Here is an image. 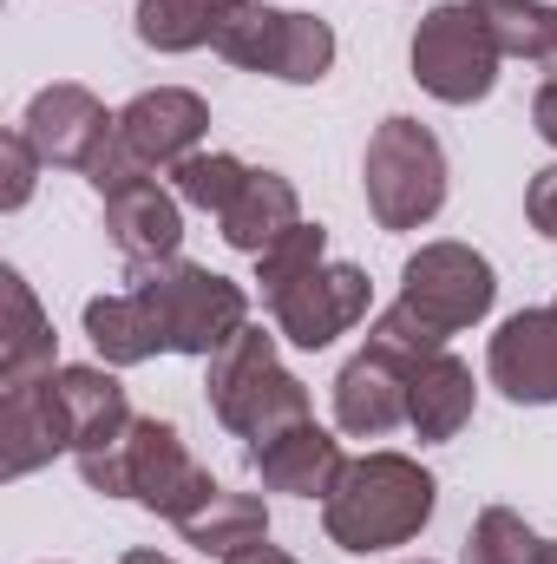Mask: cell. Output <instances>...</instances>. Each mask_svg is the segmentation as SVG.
I'll return each instance as SVG.
<instances>
[{"label":"cell","instance_id":"obj_1","mask_svg":"<svg viewBox=\"0 0 557 564\" xmlns=\"http://www.w3.org/2000/svg\"><path fill=\"white\" fill-rule=\"evenodd\" d=\"M439 506L433 473L407 453H361L341 466L335 492L321 499V525L341 552H394L414 545Z\"/></svg>","mask_w":557,"mask_h":564},{"label":"cell","instance_id":"obj_2","mask_svg":"<svg viewBox=\"0 0 557 564\" xmlns=\"http://www.w3.org/2000/svg\"><path fill=\"white\" fill-rule=\"evenodd\" d=\"M132 295L151 308V328H157V348L164 355H217L230 335L250 328V295L243 282L217 276L204 263H132Z\"/></svg>","mask_w":557,"mask_h":564},{"label":"cell","instance_id":"obj_3","mask_svg":"<svg viewBox=\"0 0 557 564\" xmlns=\"http://www.w3.org/2000/svg\"><path fill=\"white\" fill-rule=\"evenodd\" d=\"M210 414L230 433H243L250 446L276 440L282 426L315 421L308 388L276 361V335H263L256 322L210 355Z\"/></svg>","mask_w":557,"mask_h":564},{"label":"cell","instance_id":"obj_4","mask_svg":"<svg viewBox=\"0 0 557 564\" xmlns=\"http://www.w3.org/2000/svg\"><path fill=\"white\" fill-rule=\"evenodd\" d=\"M361 184L381 230H419L446 204V151L419 119H381L361 158Z\"/></svg>","mask_w":557,"mask_h":564},{"label":"cell","instance_id":"obj_5","mask_svg":"<svg viewBox=\"0 0 557 564\" xmlns=\"http://www.w3.org/2000/svg\"><path fill=\"white\" fill-rule=\"evenodd\" d=\"M210 46H217L230 66L270 73V79H288V86H315V79L335 66V26H328L321 13L263 7V0L230 7V20L217 26Z\"/></svg>","mask_w":557,"mask_h":564},{"label":"cell","instance_id":"obj_6","mask_svg":"<svg viewBox=\"0 0 557 564\" xmlns=\"http://www.w3.org/2000/svg\"><path fill=\"white\" fill-rule=\"evenodd\" d=\"M492 295H499L492 263L472 243H426L419 257H407V270H401V302L394 308L414 322L433 348H446L459 328L485 322Z\"/></svg>","mask_w":557,"mask_h":564},{"label":"cell","instance_id":"obj_7","mask_svg":"<svg viewBox=\"0 0 557 564\" xmlns=\"http://www.w3.org/2000/svg\"><path fill=\"white\" fill-rule=\"evenodd\" d=\"M499 46L485 33V20L472 13V0H439L414 33V79L439 106H472L492 93L499 79Z\"/></svg>","mask_w":557,"mask_h":564},{"label":"cell","instance_id":"obj_8","mask_svg":"<svg viewBox=\"0 0 557 564\" xmlns=\"http://www.w3.org/2000/svg\"><path fill=\"white\" fill-rule=\"evenodd\" d=\"M217 479L197 466V453L184 446V433L171 421H132L125 433V499H139L144 512L184 525L197 506H210Z\"/></svg>","mask_w":557,"mask_h":564},{"label":"cell","instance_id":"obj_9","mask_svg":"<svg viewBox=\"0 0 557 564\" xmlns=\"http://www.w3.org/2000/svg\"><path fill=\"white\" fill-rule=\"evenodd\" d=\"M368 302H374L368 270L321 263V270H308L295 289H282L276 302H270V315H276V328L295 348H328L335 335H348L354 322H368Z\"/></svg>","mask_w":557,"mask_h":564},{"label":"cell","instance_id":"obj_10","mask_svg":"<svg viewBox=\"0 0 557 564\" xmlns=\"http://www.w3.org/2000/svg\"><path fill=\"white\" fill-rule=\"evenodd\" d=\"M414 368L419 361H407L401 348L368 341V348L341 368V381H335V426L354 433V440L394 433V426L407 421V381H414Z\"/></svg>","mask_w":557,"mask_h":564},{"label":"cell","instance_id":"obj_11","mask_svg":"<svg viewBox=\"0 0 557 564\" xmlns=\"http://www.w3.org/2000/svg\"><path fill=\"white\" fill-rule=\"evenodd\" d=\"M20 132L33 139V151H40L53 171H92V158L112 144L119 119H112L86 86H46V93H33Z\"/></svg>","mask_w":557,"mask_h":564},{"label":"cell","instance_id":"obj_12","mask_svg":"<svg viewBox=\"0 0 557 564\" xmlns=\"http://www.w3.org/2000/svg\"><path fill=\"white\" fill-rule=\"evenodd\" d=\"M204 132H210V106L197 93H184V86L139 93L119 112V144L139 158L144 171H177L190 151H204Z\"/></svg>","mask_w":557,"mask_h":564},{"label":"cell","instance_id":"obj_13","mask_svg":"<svg viewBox=\"0 0 557 564\" xmlns=\"http://www.w3.org/2000/svg\"><path fill=\"white\" fill-rule=\"evenodd\" d=\"M485 375L505 401L518 408H551L557 401V308H518L485 355Z\"/></svg>","mask_w":557,"mask_h":564},{"label":"cell","instance_id":"obj_14","mask_svg":"<svg viewBox=\"0 0 557 564\" xmlns=\"http://www.w3.org/2000/svg\"><path fill=\"white\" fill-rule=\"evenodd\" d=\"M53 453H73V421H66L53 375L33 388H7L0 394V479H26Z\"/></svg>","mask_w":557,"mask_h":564},{"label":"cell","instance_id":"obj_15","mask_svg":"<svg viewBox=\"0 0 557 564\" xmlns=\"http://www.w3.org/2000/svg\"><path fill=\"white\" fill-rule=\"evenodd\" d=\"M106 204V230L125 250V263H171L184 243V197L164 191L157 177H132L119 191L99 197Z\"/></svg>","mask_w":557,"mask_h":564},{"label":"cell","instance_id":"obj_16","mask_svg":"<svg viewBox=\"0 0 557 564\" xmlns=\"http://www.w3.org/2000/svg\"><path fill=\"white\" fill-rule=\"evenodd\" d=\"M250 459H256V473H263L270 492H295V499H328L335 479H341V466H348L341 459V440L315 421L282 426L276 440L250 446Z\"/></svg>","mask_w":557,"mask_h":564},{"label":"cell","instance_id":"obj_17","mask_svg":"<svg viewBox=\"0 0 557 564\" xmlns=\"http://www.w3.org/2000/svg\"><path fill=\"white\" fill-rule=\"evenodd\" d=\"M53 368H59L53 361V322L40 315V302H33L20 270H0V394L33 388Z\"/></svg>","mask_w":557,"mask_h":564},{"label":"cell","instance_id":"obj_18","mask_svg":"<svg viewBox=\"0 0 557 564\" xmlns=\"http://www.w3.org/2000/svg\"><path fill=\"white\" fill-rule=\"evenodd\" d=\"M53 388H59L66 421H73V459L112 446L125 426L139 421V414L125 408V388H119L112 368H53Z\"/></svg>","mask_w":557,"mask_h":564},{"label":"cell","instance_id":"obj_19","mask_svg":"<svg viewBox=\"0 0 557 564\" xmlns=\"http://www.w3.org/2000/svg\"><path fill=\"white\" fill-rule=\"evenodd\" d=\"M472 368L452 355V348H439V355H426L414 368V381H407V426H414L419 440H452L459 426L472 421Z\"/></svg>","mask_w":557,"mask_h":564},{"label":"cell","instance_id":"obj_20","mask_svg":"<svg viewBox=\"0 0 557 564\" xmlns=\"http://www.w3.org/2000/svg\"><path fill=\"white\" fill-rule=\"evenodd\" d=\"M223 224V243L243 250V257H263L276 237H288L302 224V197L282 171H250V184L237 191V204L217 217Z\"/></svg>","mask_w":557,"mask_h":564},{"label":"cell","instance_id":"obj_21","mask_svg":"<svg viewBox=\"0 0 557 564\" xmlns=\"http://www.w3.org/2000/svg\"><path fill=\"white\" fill-rule=\"evenodd\" d=\"M177 532H184V545H197V552H210V558H230V552L270 539V506H263L256 492H223V486H217L210 506H197Z\"/></svg>","mask_w":557,"mask_h":564},{"label":"cell","instance_id":"obj_22","mask_svg":"<svg viewBox=\"0 0 557 564\" xmlns=\"http://www.w3.org/2000/svg\"><path fill=\"white\" fill-rule=\"evenodd\" d=\"M86 335H92V348L106 355V368H139L151 355H164V348H157V328H151V308H144L132 289L92 295V302H86Z\"/></svg>","mask_w":557,"mask_h":564},{"label":"cell","instance_id":"obj_23","mask_svg":"<svg viewBox=\"0 0 557 564\" xmlns=\"http://www.w3.org/2000/svg\"><path fill=\"white\" fill-rule=\"evenodd\" d=\"M230 7H243V0H139V40L157 53L210 46L217 26L230 20Z\"/></svg>","mask_w":557,"mask_h":564},{"label":"cell","instance_id":"obj_24","mask_svg":"<svg viewBox=\"0 0 557 564\" xmlns=\"http://www.w3.org/2000/svg\"><path fill=\"white\" fill-rule=\"evenodd\" d=\"M472 13L485 20L492 46L505 59H551L557 53V7L551 0H472Z\"/></svg>","mask_w":557,"mask_h":564},{"label":"cell","instance_id":"obj_25","mask_svg":"<svg viewBox=\"0 0 557 564\" xmlns=\"http://www.w3.org/2000/svg\"><path fill=\"white\" fill-rule=\"evenodd\" d=\"M171 184H177V197H184L190 210L223 217V210L237 204V191L250 184V164H243V158H230V151H190V158L171 171Z\"/></svg>","mask_w":557,"mask_h":564},{"label":"cell","instance_id":"obj_26","mask_svg":"<svg viewBox=\"0 0 557 564\" xmlns=\"http://www.w3.org/2000/svg\"><path fill=\"white\" fill-rule=\"evenodd\" d=\"M538 552H545V539H538L512 506H485V512L472 519V532H466L459 564H538Z\"/></svg>","mask_w":557,"mask_h":564},{"label":"cell","instance_id":"obj_27","mask_svg":"<svg viewBox=\"0 0 557 564\" xmlns=\"http://www.w3.org/2000/svg\"><path fill=\"white\" fill-rule=\"evenodd\" d=\"M321 263H328V230H321V224H295L288 237H276V243L256 257L263 302H276L282 289H295V282L308 276V270H321Z\"/></svg>","mask_w":557,"mask_h":564},{"label":"cell","instance_id":"obj_28","mask_svg":"<svg viewBox=\"0 0 557 564\" xmlns=\"http://www.w3.org/2000/svg\"><path fill=\"white\" fill-rule=\"evenodd\" d=\"M0 158H7V191H0V210H20V204L33 197V177H40V164H46V158L33 151V139H26L20 126L0 139Z\"/></svg>","mask_w":557,"mask_h":564},{"label":"cell","instance_id":"obj_29","mask_svg":"<svg viewBox=\"0 0 557 564\" xmlns=\"http://www.w3.org/2000/svg\"><path fill=\"white\" fill-rule=\"evenodd\" d=\"M525 217H532L538 237H551L557 243V164H545V171L525 184Z\"/></svg>","mask_w":557,"mask_h":564},{"label":"cell","instance_id":"obj_30","mask_svg":"<svg viewBox=\"0 0 557 564\" xmlns=\"http://www.w3.org/2000/svg\"><path fill=\"white\" fill-rule=\"evenodd\" d=\"M532 126L557 144V86H551V79H545V86H538V99H532Z\"/></svg>","mask_w":557,"mask_h":564},{"label":"cell","instance_id":"obj_31","mask_svg":"<svg viewBox=\"0 0 557 564\" xmlns=\"http://www.w3.org/2000/svg\"><path fill=\"white\" fill-rule=\"evenodd\" d=\"M223 564H302V558H288L282 545H270V539H256V545H243V552H230Z\"/></svg>","mask_w":557,"mask_h":564},{"label":"cell","instance_id":"obj_32","mask_svg":"<svg viewBox=\"0 0 557 564\" xmlns=\"http://www.w3.org/2000/svg\"><path fill=\"white\" fill-rule=\"evenodd\" d=\"M119 564H177V558H164V552H125Z\"/></svg>","mask_w":557,"mask_h":564},{"label":"cell","instance_id":"obj_33","mask_svg":"<svg viewBox=\"0 0 557 564\" xmlns=\"http://www.w3.org/2000/svg\"><path fill=\"white\" fill-rule=\"evenodd\" d=\"M538 564H557V539H545V552H538Z\"/></svg>","mask_w":557,"mask_h":564},{"label":"cell","instance_id":"obj_34","mask_svg":"<svg viewBox=\"0 0 557 564\" xmlns=\"http://www.w3.org/2000/svg\"><path fill=\"white\" fill-rule=\"evenodd\" d=\"M545 79H551V86H557V53H551V59H545Z\"/></svg>","mask_w":557,"mask_h":564},{"label":"cell","instance_id":"obj_35","mask_svg":"<svg viewBox=\"0 0 557 564\" xmlns=\"http://www.w3.org/2000/svg\"><path fill=\"white\" fill-rule=\"evenodd\" d=\"M401 564H433V558H401Z\"/></svg>","mask_w":557,"mask_h":564},{"label":"cell","instance_id":"obj_36","mask_svg":"<svg viewBox=\"0 0 557 564\" xmlns=\"http://www.w3.org/2000/svg\"><path fill=\"white\" fill-rule=\"evenodd\" d=\"M551 308H557V302H551Z\"/></svg>","mask_w":557,"mask_h":564}]
</instances>
